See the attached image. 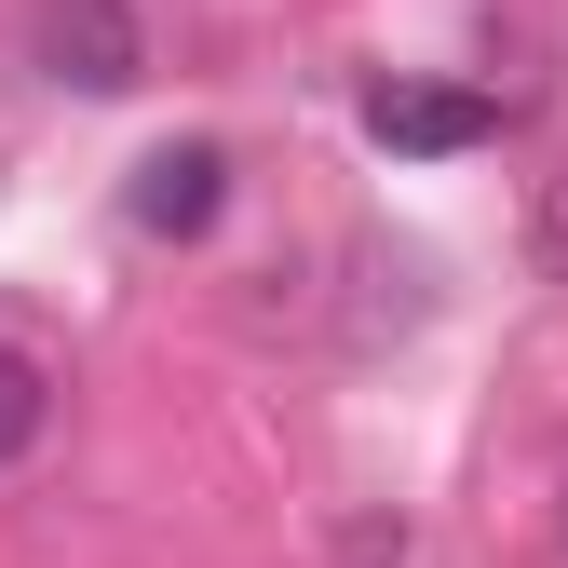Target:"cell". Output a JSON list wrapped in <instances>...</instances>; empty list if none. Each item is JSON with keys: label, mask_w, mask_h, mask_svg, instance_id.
Listing matches in <instances>:
<instances>
[{"label": "cell", "mask_w": 568, "mask_h": 568, "mask_svg": "<svg viewBox=\"0 0 568 568\" xmlns=\"http://www.w3.org/2000/svg\"><path fill=\"white\" fill-rule=\"evenodd\" d=\"M366 135L434 163V150H487V135H501V109L460 95V82H366Z\"/></svg>", "instance_id": "1"}, {"label": "cell", "mask_w": 568, "mask_h": 568, "mask_svg": "<svg viewBox=\"0 0 568 568\" xmlns=\"http://www.w3.org/2000/svg\"><path fill=\"white\" fill-rule=\"evenodd\" d=\"M217 203H231V163H217V150H163V163H135V231H150V244H190Z\"/></svg>", "instance_id": "2"}, {"label": "cell", "mask_w": 568, "mask_h": 568, "mask_svg": "<svg viewBox=\"0 0 568 568\" xmlns=\"http://www.w3.org/2000/svg\"><path fill=\"white\" fill-rule=\"evenodd\" d=\"M41 419H54V379L28 366V352H14V338H0V474H14V460L41 447Z\"/></svg>", "instance_id": "3"}]
</instances>
